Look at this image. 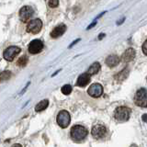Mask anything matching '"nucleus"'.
Returning a JSON list of instances; mask_svg holds the SVG:
<instances>
[{"label":"nucleus","mask_w":147,"mask_h":147,"mask_svg":"<svg viewBox=\"0 0 147 147\" xmlns=\"http://www.w3.org/2000/svg\"><path fill=\"white\" fill-rule=\"evenodd\" d=\"M96 24H97V22H96V21H94V22H93V23H92L91 25H89V26H88V29H91V28H93L94 26L96 25Z\"/></svg>","instance_id":"393cba45"},{"label":"nucleus","mask_w":147,"mask_h":147,"mask_svg":"<svg viewBox=\"0 0 147 147\" xmlns=\"http://www.w3.org/2000/svg\"><path fill=\"white\" fill-rule=\"evenodd\" d=\"M71 122V116L66 110H61L57 115V123L60 127L66 128Z\"/></svg>","instance_id":"20e7f679"},{"label":"nucleus","mask_w":147,"mask_h":147,"mask_svg":"<svg viewBox=\"0 0 147 147\" xmlns=\"http://www.w3.org/2000/svg\"><path fill=\"white\" fill-rule=\"evenodd\" d=\"M105 36V34H99V36H98V40H101V39H103V37Z\"/></svg>","instance_id":"bb28decb"},{"label":"nucleus","mask_w":147,"mask_h":147,"mask_svg":"<svg viewBox=\"0 0 147 147\" xmlns=\"http://www.w3.org/2000/svg\"><path fill=\"white\" fill-rule=\"evenodd\" d=\"M65 29H66V26L64 24L59 25L53 29V31L51 32V36L53 38H58L60 36H62L63 34L65 32Z\"/></svg>","instance_id":"f8f14e48"},{"label":"nucleus","mask_w":147,"mask_h":147,"mask_svg":"<svg viewBox=\"0 0 147 147\" xmlns=\"http://www.w3.org/2000/svg\"><path fill=\"white\" fill-rule=\"evenodd\" d=\"M131 147H135V145H134V146H133V145H132V146H131Z\"/></svg>","instance_id":"c756f323"},{"label":"nucleus","mask_w":147,"mask_h":147,"mask_svg":"<svg viewBox=\"0 0 147 147\" xmlns=\"http://www.w3.org/2000/svg\"><path fill=\"white\" fill-rule=\"evenodd\" d=\"M134 102L138 107L147 108V90L145 88H140L137 90L134 97Z\"/></svg>","instance_id":"7ed1b4c3"},{"label":"nucleus","mask_w":147,"mask_h":147,"mask_svg":"<svg viewBox=\"0 0 147 147\" xmlns=\"http://www.w3.org/2000/svg\"><path fill=\"white\" fill-rule=\"evenodd\" d=\"M128 75H129V69L125 68V69H123L122 71H120V73H118V75L115 76V79L117 81L122 82V81H123V80H125V79L127 78Z\"/></svg>","instance_id":"2eb2a0df"},{"label":"nucleus","mask_w":147,"mask_h":147,"mask_svg":"<svg viewBox=\"0 0 147 147\" xmlns=\"http://www.w3.org/2000/svg\"><path fill=\"white\" fill-rule=\"evenodd\" d=\"M49 105V101L47 99H44V100H41V102H39L38 104L35 107V110L36 111H42L44 110Z\"/></svg>","instance_id":"f3484780"},{"label":"nucleus","mask_w":147,"mask_h":147,"mask_svg":"<svg viewBox=\"0 0 147 147\" xmlns=\"http://www.w3.org/2000/svg\"><path fill=\"white\" fill-rule=\"evenodd\" d=\"M79 41H80V39H77V40H76L75 41H74V42H72V43H71V45H69V47H68V48H71V47H72V46H74V45H75V44H76V42H78Z\"/></svg>","instance_id":"b1692460"},{"label":"nucleus","mask_w":147,"mask_h":147,"mask_svg":"<svg viewBox=\"0 0 147 147\" xmlns=\"http://www.w3.org/2000/svg\"><path fill=\"white\" fill-rule=\"evenodd\" d=\"M131 116V110L127 107L120 106L117 108L114 113V118L119 122H125L130 119Z\"/></svg>","instance_id":"f257e3e1"},{"label":"nucleus","mask_w":147,"mask_h":147,"mask_svg":"<svg viewBox=\"0 0 147 147\" xmlns=\"http://www.w3.org/2000/svg\"><path fill=\"white\" fill-rule=\"evenodd\" d=\"M11 77V72L10 71H3L0 74V81H6L8 80Z\"/></svg>","instance_id":"a211bd4d"},{"label":"nucleus","mask_w":147,"mask_h":147,"mask_svg":"<svg viewBox=\"0 0 147 147\" xmlns=\"http://www.w3.org/2000/svg\"><path fill=\"white\" fill-rule=\"evenodd\" d=\"M146 80H147V77H146Z\"/></svg>","instance_id":"7c9ffc66"},{"label":"nucleus","mask_w":147,"mask_h":147,"mask_svg":"<svg viewBox=\"0 0 147 147\" xmlns=\"http://www.w3.org/2000/svg\"><path fill=\"white\" fill-rule=\"evenodd\" d=\"M58 5H59V2L57 1V0H51V1H49V6L53 8L56 7Z\"/></svg>","instance_id":"412c9836"},{"label":"nucleus","mask_w":147,"mask_h":147,"mask_svg":"<svg viewBox=\"0 0 147 147\" xmlns=\"http://www.w3.org/2000/svg\"><path fill=\"white\" fill-rule=\"evenodd\" d=\"M43 48V43L41 40H33L29 45V51L31 53H39Z\"/></svg>","instance_id":"9d476101"},{"label":"nucleus","mask_w":147,"mask_h":147,"mask_svg":"<svg viewBox=\"0 0 147 147\" xmlns=\"http://www.w3.org/2000/svg\"><path fill=\"white\" fill-rule=\"evenodd\" d=\"M106 132H107V129L104 125H101V124H97V125H94L93 128H92V136L95 138V139H101L105 135H106Z\"/></svg>","instance_id":"0eeeda50"},{"label":"nucleus","mask_w":147,"mask_h":147,"mask_svg":"<svg viewBox=\"0 0 147 147\" xmlns=\"http://www.w3.org/2000/svg\"><path fill=\"white\" fill-rule=\"evenodd\" d=\"M88 135V130L82 125H75L71 129V137L75 141H81Z\"/></svg>","instance_id":"f03ea898"},{"label":"nucleus","mask_w":147,"mask_h":147,"mask_svg":"<svg viewBox=\"0 0 147 147\" xmlns=\"http://www.w3.org/2000/svg\"><path fill=\"white\" fill-rule=\"evenodd\" d=\"M42 28V22L41 19H36L31 21H29L27 26V31L31 32L32 34H37L41 31Z\"/></svg>","instance_id":"423d86ee"},{"label":"nucleus","mask_w":147,"mask_h":147,"mask_svg":"<svg viewBox=\"0 0 147 147\" xmlns=\"http://www.w3.org/2000/svg\"><path fill=\"white\" fill-rule=\"evenodd\" d=\"M33 14V9L29 6H25L20 8L19 10V19L23 22H27V21L31 19V17Z\"/></svg>","instance_id":"1a4fd4ad"},{"label":"nucleus","mask_w":147,"mask_h":147,"mask_svg":"<svg viewBox=\"0 0 147 147\" xmlns=\"http://www.w3.org/2000/svg\"><path fill=\"white\" fill-rule=\"evenodd\" d=\"M120 63V58L117 55H110L109 57L106 59V63L108 66L110 67H114L118 65Z\"/></svg>","instance_id":"4468645a"},{"label":"nucleus","mask_w":147,"mask_h":147,"mask_svg":"<svg viewBox=\"0 0 147 147\" xmlns=\"http://www.w3.org/2000/svg\"><path fill=\"white\" fill-rule=\"evenodd\" d=\"M142 51H144V53L145 55H147V40L142 44Z\"/></svg>","instance_id":"4be33fe9"},{"label":"nucleus","mask_w":147,"mask_h":147,"mask_svg":"<svg viewBox=\"0 0 147 147\" xmlns=\"http://www.w3.org/2000/svg\"><path fill=\"white\" fill-rule=\"evenodd\" d=\"M135 55H136L135 50L132 49V48H129L123 53V54L122 56V60L124 63H129V62H131L134 59Z\"/></svg>","instance_id":"9b49d317"},{"label":"nucleus","mask_w":147,"mask_h":147,"mask_svg":"<svg viewBox=\"0 0 147 147\" xmlns=\"http://www.w3.org/2000/svg\"><path fill=\"white\" fill-rule=\"evenodd\" d=\"M61 91L63 94L64 95H69V94H71L72 92V86L70 85H64L62 89H61Z\"/></svg>","instance_id":"aec40b11"},{"label":"nucleus","mask_w":147,"mask_h":147,"mask_svg":"<svg viewBox=\"0 0 147 147\" xmlns=\"http://www.w3.org/2000/svg\"><path fill=\"white\" fill-rule=\"evenodd\" d=\"M90 82V76L88 73L82 74V75L78 77L76 82V86H86V85H88Z\"/></svg>","instance_id":"ddd939ff"},{"label":"nucleus","mask_w":147,"mask_h":147,"mask_svg":"<svg viewBox=\"0 0 147 147\" xmlns=\"http://www.w3.org/2000/svg\"><path fill=\"white\" fill-rule=\"evenodd\" d=\"M19 53H20V48H19V47L17 46H10L5 50V51H4L3 53V57L4 59H6L7 61L11 62Z\"/></svg>","instance_id":"39448f33"},{"label":"nucleus","mask_w":147,"mask_h":147,"mask_svg":"<svg viewBox=\"0 0 147 147\" xmlns=\"http://www.w3.org/2000/svg\"><path fill=\"white\" fill-rule=\"evenodd\" d=\"M60 71H61V70H58L57 72H55V73L53 74V76H56V75H57V74H58V73H59Z\"/></svg>","instance_id":"c85d7f7f"},{"label":"nucleus","mask_w":147,"mask_h":147,"mask_svg":"<svg viewBox=\"0 0 147 147\" xmlns=\"http://www.w3.org/2000/svg\"><path fill=\"white\" fill-rule=\"evenodd\" d=\"M88 93L92 98H98L103 94V86L98 83L92 84L89 86Z\"/></svg>","instance_id":"6e6552de"},{"label":"nucleus","mask_w":147,"mask_h":147,"mask_svg":"<svg viewBox=\"0 0 147 147\" xmlns=\"http://www.w3.org/2000/svg\"><path fill=\"white\" fill-rule=\"evenodd\" d=\"M142 122H147V114H144L142 116Z\"/></svg>","instance_id":"5701e85b"},{"label":"nucleus","mask_w":147,"mask_h":147,"mask_svg":"<svg viewBox=\"0 0 147 147\" xmlns=\"http://www.w3.org/2000/svg\"><path fill=\"white\" fill-rule=\"evenodd\" d=\"M29 83H28L27 85H26V86H25V88H24V89L22 90V92H21V93H20L21 95H22V94H23V93H24V92L26 91V89H27V88H28V86H29Z\"/></svg>","instance_id":"a878e982"},{"label":"nucleus","mask_w":147,"mask_h":147,"mask_svg":"<svg viewBox=\"0 0 147 147\" xmlns=\"http://www.w3.org/2000/svg\"><path fill=\"white\" fill-rule=\"evenodd\" d=\"M12 147H21V145L20 144H14Z\"/></svg>","instance_id":"cd10ccee"},{"label":"nucleus","mask_w":147,"mask_h":147,"mask_svg":"<svg viewBox=\"0 0 147 147\" xmlns=\"http://www.w3.org/2000/svg\"><path fill=\"white\" fill-rule=\"evenodd\" d=\"M99 70H100V64H99V63L96 62L89 67L88 74L89 76H93V75H96V74H98L99 72Z\"/></svg>","instance_id":"dca6fc26"},{"label":"nucleus","mask_w":147,"mask_h":147,"mask_svg":"<svg viewBox=\"0 0 147 147\" xmlns=\"http://www.w3.org/2000/svg\"><path fill=\"white\" fill-rule=\"evenodd\" d=\"M28 63V58L27 56H21V57L19 59V61L17 62V64H18L19 66H26V64Z\"/></svg>","instance_id":"6ab92c4d"}]
</instances>
